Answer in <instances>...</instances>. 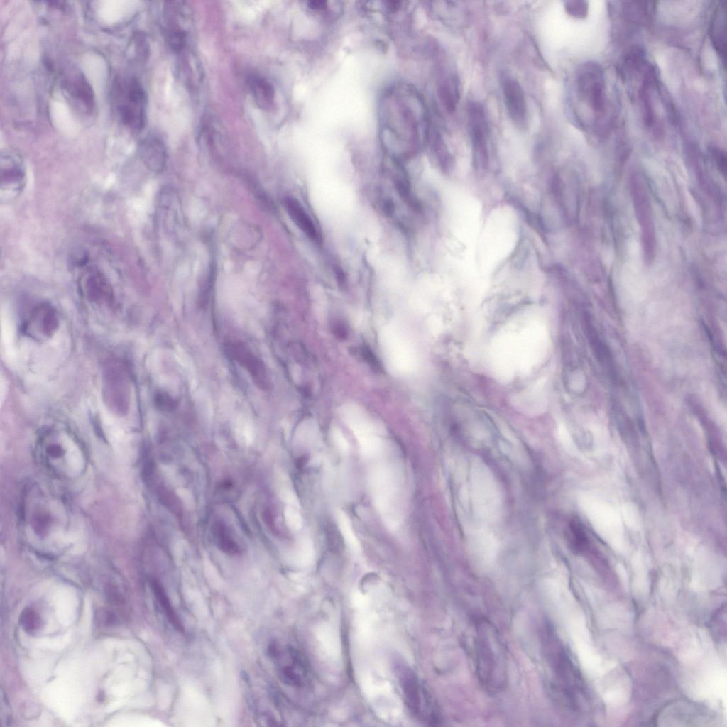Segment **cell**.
Here are the masks:
<instances>
[{
  "label": "cell",
  "instance_id": "1",
  "mask_svg": "<svg viewBox=\"0 0 727 727\" xmlns=\"http://www.w3.org/2000/svg\"><path fill=\"white\" fill-rule=\"evenodd\" d=\"M543 656L550 674L554 692L569 707L576 705V694L581 688V678L569 653L549 623L541 635Z\"/></svg>",
  "mask_w": 727,
  "mask_h": 727
},
{
  "label": "cell",
  "instance_id": "2",
  "mask_svg": "<svg viewBox=\"0 0 727 727\" xmlns=\"http://www.w3.org/2000/svg\"><path fill=\"white\" fill-rule=\"evenodd\" d=\"M474 654L482 685L491 692L502 689L507 678L505 655L496 629L486 621L476 624Z\"/></svg>",
  "mask_w": 727,
  "mask_h": 727
},
{
  "label": "cell",
  "instance_id": "3",
  "mask_svg": "<svg viewBox=\"0 0 727 727\" xmlns=\"http://www.w3.org/2000/svg\"><path fill=\"white\" fill-rule=\"evenodd\" d=\"M115 109L121 122L131 131L139 132L145 126L146 94L135 77H119L113 85Z\"/></svg>",
  "mask_w": 727,
  "mask_h": 727
},
{
  "label": "cell",
  "instance_id": "4",
  "mask_svg": "<svg viewBox=\"0 0 727 727\" xmlns=\"http://www.w3.org/2000/svg\"><path fill=\"white\" fill-rule=\"evenodd\" d=\"M129 368L122 361L114 358L104 364L102 395L106 408L114 415H125L129 409L131 380Z\"/></svg>",
  "mask_w": 727,
  "mask_h": 727
},
{
  "label": "cell",
  "instance_id": "5",
  "mask_svg": "<svg viewBox=\"0 0 727 727\" xmlns=\"http://www.w3.org/2000/svg\"><path fill=\"white\" fill-rule=\"evenodd\" d=\"M399 683L406 706L410 713L420 721L436 725L440 720L437 703L424 682L408 667L399 672Z\"/></svg>",
  "mask_w": 727,
  "mask_h": 727
},
{
  "label": "cell",
  "instance_id": "6",
  "mask_svg": "<svg viewBox=\"0 0 727 727\" xmlns=\"http://www.w3.org/2000/svg\"><path fill=\"white\" fill-rule=\"evenodd\" d=\"M371 486L374 503L387 525L395 528L398 525V482L391 467L381 465L374 469L371 476Z\"/></svg>",
  "mask_w": 727,
  "mask_h": 727
},
{
  "label": "cell",
  "instance_id": "7",
  "mask_svg": "<svg viewBox=\"0 0 727 727\" xmlns=\"http://www.w3.org/2000/svg\"><path fill=\"white\" fill-rule=\"evenodd\" d=\"M642 178L634 174L630 178V187L633 207L640 229L644 260L652 263L656 250V235L652 211L648 195Z\"/></svg>",
  "mask_w": 727,
  "mask_h": 727
},
{
  "label": "cell",
  "instance_id": "8",
  "mask_svg": "<svg viewBox=\"0 0 727 727\" xmlns=\"http://www.w3.org/2000/svg\"><path fill=\"white\" fill-rule=\"evenodd\" d=\"M270 657L276 665L278 675L285 684L302 687L310 679V669L304 655L291 645L271 644L268 647Z\"/></svg>",
  "mask_w": 727,
  "mask_h": 727
},
{
  "label": "cell",
  "instance_id": "9",
  "mask_svg": "<svg viewBox=\"0 0 727 727\" xmlns=\"http://www.w3.org/2000/svg\"><path fill=\"white\" fill-rule=\"evenodd\" d=\"M576 87L579 97L600 116L606 111V94L603 72L596 62H589L579 70Z\"/></svg>",
  "mask_w": 727,
  "mask_h": 727
},
{
  "label": "cell",
  "instance_id": "10",
  "mask_svg": "<svg viewBox=\"0 0 727 727\" xmlns=\"http://www.w3.org/2000/svg\"><path fill=\"white\" fill-rule=\"evenodd\" d=\"M0 200L8 203L15 200L23 191L27 176L21 158L12 153H5L0 161Z\"/></svg>",
  "mask_w": 727,
  "mask_h": 727
},
{
  "label": "cell",
  "instance_id": "11",
  "mask_svg": "<svg viewBox=\"0 0 727 727\" xmlns=\"http://www.w3.org/2000/svg\"><path fill=\"white\" fill-rule=\"evenodd\" d=\"M59 325L55 309L48 303L36 305L23 324V333L36 341H45L51 337Z\"/></svg>",
  "mask_w": 727,
  "mask_h": 727
},
{
  "label": "cell",
  "instance_id": "12",
  "mask_svg": "<svg viewBox=\"0 0 727 727\" xmlns=\"http://www.w3.org/2000/svg\"><path fill=\"white\" fill-rule=\"evenodd\" d=\"M505 105L513 124L525 131L528 125V109L523 89L512 77H506L502 84Z\"/></svg>",
  "mask_w": 727,
  "mask_h": 727
},
{
  "label": "cell",
  "instance_id": "13",
  "mask_svg": "<svg viewBox=\"0 0 727 727\" xmlns=\"http://www.w3.org/2000/svg\"><path fill=\"white\" fill-rule=\"evenodd\" d=\"M226 351L230 357L245 368L255 384L261 390L269 388L270 381L264 364L246 346L239 342H229Z\"/></svg>",
  "mask_w": 727,
  "mask_h": 727
},
{
  "label": "cell",
  "instance_id": "14",
  "mask_svg": "<svg viewBox=\"0 0 727 727\" xmlns=\"http://www.w3.org/2000/svg\"><path fill=\"white\" fill-rule=\"evenodd\" d=\"M468 126L476 151L486 154L489 126L483 106L479 102H469L467 106Z\"/></svg>",
  "mask_w": 727,
  "mask_h": 727
},
{
  "label": "cell",
  "instance_id": "15",
  "mask_svg": "<svg viewBox=\"0 0 727 727\" xmlns=\"http://www.w3.org/2000/svg\"><path fill=\"white\" fill-rule=\"evenodd\" d=\"M62 87L68 96L87 113H92L95 108L93 90L82 73L72 72L65 76Z\"/></svg>",
  "mask_w": 727,
  "mask_h": 727
},
{
  "label": "cell",
  "instance_id": "16",
  "mask_svg": "<svg viewBox=\"0 0 727 727\" xmlns=\"http://www.w3.org/2000/svg\"><path fill=\"white\" fill-rule=\"evenodd\" d=\"M82 290L88 300L96 304H110L113 291L106 278L99 272H88L83 280Z\"/></svg>",
  "mask_w": 727,
  "mask_h": 727
},
{
  "label": "cell",
  "instance_id": "17",
  "mask_svg": "<svg viewBox=\"0 0 727 727\" xmlns=\"http://www.w3.org/2000/svg\"><path fill=\"white\" fill-rule=\"evenodd\" d=\"M284 208L291 220L298 229L311 241H319V234L310 215L296 199L285 197Z\"/></svg>",
  "mask_w": 727,
  "mask_h": 727
},
{
  "label": "cell",
  "instance_id": "18",
  "mask_svg": "<svg viewBox=\"0 0 727 727\" xmlns=\"http://www.w3.org/2000/svg\"><path fill=\"white\" fill-rule=\"evenodd\" d=\"M139 155L143 163L151 170H160L165 163L163 143L157 137L148 136L139 144Z\"/></svg>",
  "mask_w": 727,
  "mask_h": 727
},
{
  "label": "cell",
  "instance_id": "19",
  "mask_svg": "<svg viewBox=\"0 0 727 727\" xmlns=\"http://www.w3.org/2000/svg\"><path fill=\"white\" fill-rule=\"evenodd\" d=\"M249 87L258 107L264 110H270L273 108L275 101V90L269 81L260 76H253L250 78Z\"/></svg>",
  "mask_w": 727,
  "mask_h": 727
},
{
  "label": "cell",
  "instance_id": "20",
  "mask_svg": "<svg viewBox=\"0 0 727 727\" xmlns=\"http://www.w3.org/2000/svg\"><path fill=\"white\" fill-rule=\"evenodd\" d=\"M710 36L718 55L726 60V18L724 6H718L710 26Z\"/></svg>",
  "mask_w": 727,
  "mask_h": 727
},
{
  "label": "cell",
  "instance_id": "21",
  "mask_svg": "<svg viewBox=\"0 0 727 727\" xmlns=\"http://www.w3.org/2000/svg\"><path fill=\"white\" fill-rule=\"evenodd\" d=\"M654 80V72L650 70L645 75L639 90L643 117L645 125L653 128L656 124V116L651 97V87Z\"/></svg>",
  "mask_w": 727,
  "mask_h": 727
},
{
  "label": "cell",
  "instance_id": "22",
  "mask_svg": "<svg viewBox=\"0 0 727 727\" xmlns=\"http://www.w3.org/2000/svg\"><path fill=\"white\" fill-rule=\"evenodd\" d=\"M212 535L216 546L224 553L237 555L241 552L240 547L231 536L228 527L221 520L212 524Z\"/></svg>",
  "mask_w": 727,
  "mask_h": 727
},
{
  "label": "cell",
  "instance_id": "23",
  "mask_svg": "<svg viewBox=\"0 0 727 727\" xmlns=\"http://www.w3.org/2000/svg\"><path fill=\"white\" fill-rule=\"evenodd\" d=\"M150 585L160 608L174 628L180 632L184 631L180 620L174 611L173 607L161 584L155 579L150 581Z\"/></svg>",
  "mask_w": 727,
  "mask_h": 727
},
{
  "label": "cell",
  "instance_id": "24",
  "mask_svg": "<svg viewBox=\"0 0 727 727\" xmlns=\"http://www.w3.org/2000/svg\"><path fill=\"white\" fill-rule=\"evenodd\" d=\"M589 337L591 341L594 353L596 354V357L600 364L608 370V373L611 375L613 380L617 379L616 375V371L614 370V366L613 364V359L611 354L609 351L607 345L601 340L598 336L597 331L595 327L589 324L588 325Z\"/></svg>",
  "mask_w": 727,
  "mask_h": 727
},
{
  "label": "cell",
  "instance_id": "25",
  "mask_svg": "<svg viewBox=\"0 0 727 727\" xmlns=\"http://www.w3.org/2000/svg\"><path fill=\"white\" fill-rule=\"evenodd\" d=\"M438 97L449 113L455 111L459 99V88L457 77L449 76L444 80L438 88Z\"/></svg>",
  "mask_w": 727,
  "mask_h": 727
},
{
  "label": "cell",
  "instance_id": "26",
  "mask_svg": "<svg viewBox=\"0 0 727 727\" xmlns=\"http://www.w3.org/2000/svg\"><path fill=\"white\" fill-rule=\"evenodd\" d=\"M337 520L341 535L349 549L355 552L361 551L360 542L353 530L348 516L342 511H339Z\"/></svg>",
  "mask_w": 727,
  "mask_h": 727
},
{
  "label": "cell",
  "instance_id": "27",
  "mask_svg": "<svg viewBox=\"0 0 727 727\" xmlns=\"http://www.w3.org/2000/svg\"><path fill=\"white\" fill-rule=\"evenodd\" d=\"M21 623L28 633H34L40 628V618L38 613L31 608H26L21 613Z\"/></svg>",
  "mask_w": 727,
  "mask_h": 727
},
{
  "label": "cell",
  "instance_id": "28",
  "mask_svg": "<svg viewBox=\"0 0 727 727\" xmlns=\"http://www.w3.org/2000/svg\"><path fill=\"white\" fill-rule=\"evenodd\" d=\"M159 498L167 508L176 515L182 512V507L179 498L170 491L165 488H160Z\"/></svg>",
  "mask_w": 727,
  "mask_h": 727
},
{
  "label": "cell",
  "instance_id": "29",
  "mask_svg": "<svg viewBox=\"0 0 727 727\" xmlns=\"http://www.w3.org/2000/svg\"><path fill=\"white\" fill-rule=\"evenodd\" d=\"M566 12L576 18H584L588 14L589 6L585 1H567L564 4Z\"/></svg>",
  "mask_w": 727,
  "mask_h": 727
},
{
  "label": "cell",
  "instance_id": "30",
  "mask_svg": "<svg viewBox=\"0 0 727 727\" xmlns=\"http://www.w3.org/2000/svg\"><path fill=\"white\" fill-rule=\"evenodd\" d=\"M709 152L720 173L724 175L726 172V153L719 147L716 146L709 147Z\"/></svg>",
  "mask_w": 727,
  "mask_h": 727
},
{
  "label": "cell",
  "instance_id": "31",
  "mask_svg": "<svg viewBox=\"0 0 727 727\" xmlns=\"http://www.w3.org/2000/svg\"><path fill=\"white\" fill-rule=\"evenodd\" d=\"M157 407L163 411L173 410L176 407V402L168 395L160 393L155 398Z\"/></svg>",
  "mask_w": 727,
  "mask_h": 727
},
{
  "label": "cell",
  "instance_id": "32",
  "mask_svg": "<svg viewBox=\"0 0 727 727\" xmlns=\"http://www.w3.org/2000/svg\"><path fill=\"white\" fill-rule=\"evenodd\" d=\"M184 32L180 30H173L168 33V40L170 46L174 50H180L184 44Z\"/></svg>",
  "mask_w": 727,
  "mask_h": 727
},
{
  "label": "cell",
  "instance_id": "33",
  "mask_svg": "<svg viewBox=\"0 0 727 727\" xmlns=\"http://www.w3.org/2000/svg\"><path fill=\"white\" fill-rule=\"evenodd\" d=\"M1 714L2 726H9V722L11 721L10 706H9V704L8 703V700L6 698L5 695L4 694L2 690H1Z\"/></svg>",
  "mask_w": 727,
  "mask_h": 727
},
{
  "label": "cell",
  "instance_id": "34",
  "mask_svg": "<svg viewBox=\"0 0 727 727\" xmlns=\"http://www.w3.org/2000/svg\"><path fill=\"white\" fill-rule=\"evenodd\" d=\"M333 439H334V443H335L337 447L341 452H348V450H349L348 442L346 440V439L344 438V437L343 436L342 433L339 430H334V431L333 432Z\"/></svg>",
  "mask_w": 727,
  "mask_h": 727
}]
</instances>
